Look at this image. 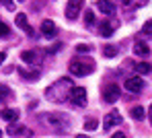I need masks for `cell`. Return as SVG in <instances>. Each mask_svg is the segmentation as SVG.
Segmentation results:
<instances>
[{"label": "cell", "mask_w": 152, "mask_h": 138, "mask_svg": "<svg viewBox=\"0 0 152 138\" xmlns=\"http://www.w3.org/2000/svg\"><path fill=\"white\" fill-rule=\"evenodd\" d=\"M74 87H72V81L68 79V76H64V79H58L53 84H50L48 89H45V97L50 99V101H56V103H62V101H66L68 97H70V91H72Z\"/></svg>", "instance_id": "obj_1"}, {"label": "cell", "mask_w": 152, "mask_h": 138, "mask_svg": "<svg viewBox=\"0 0 152 138\" xmlns=\"http://www.w3.org/2000/svg\"><path fill=\"white\" fill-rule=\"evenodd\" d=\"M68 70L74 76H86V74L95 72V62L91 58H76L68 64Z\"/></svg>", "instance_id": "obj_2"}, {"label": "cell", "mask_w": 152, "mask_h": 138, "mask_svg": "<svg viewBox=\"0 0 152 138\" xmlns=\"http://www.w3.org/2000/svg\"><path fill=\"white\" fill-rule=\"evenodd\" d=\"M43 122L48 126H51V128H56V130H64V128L70 126V117L64 115V113H48L43 117Z\"/></svg>", "instance_id": "obj_3"}, {"label": "cell", "mask_w": 152, "mask_h": 138, "mask_svg": "<svg viewBox=\"0 0 152 138\" xmlns=\"http://www.w3.org/2000/svg\"><path fill=\"white\" fill-rule=\"evenodd\" d=\"M68 101H72V105H76V107H84L86 105V89L84 87H74L70 91Z\"/></svg>", "instance_id": "obj_4"}, {"label": "cell", "mask_w": 152, "mask_h": 138, "mask_svg": "<svg viewBox=\"0 0 152 138\" xmlns=\"http://www.w3.org/2000/svg\"><path fill=\"white\" fill-rule=\"evenodd\" d=\"M119 95H121V91H119V87L115 83L107 84V87L103 89V99H105L107 103H115V101L119 99Z\"/></svg>", "instance_id": "obj_5"}, {"label": "cell", "mask_w": 152, "mask_h": 138, "mask_svg": "<svg viewBox=\"0 0 152 138\" xmlns=\"http://www.w3.org/2000/svg\"><path fill=\"white\" fill-rule=\"evenodd\" d=\"M119 124H121V113H119V111H111V113H107L105 120H103V128H105V130H111V128H115V126H119Z\"/></svg>", "instance_id": "obj_6"}, {"label": "cell", "mask_w": 152, "mask_h": 138, "mask_svg": "<svg viewBox=\"0 0 152 138\" xmlns=\"http://www.w3.org/2000/svg\"><path fill=\"white\" fill-rule=\"evenodd\" d=\"M124 87L129 93H140L144 89V81H142V76H129V79H126Z\"/></svg>", "instance_id": "obj_7"}, {"label": "cell", "mask_w": 152, "mask_h": 138, "mask_svg": "<svg viewBox=\"0 0 152 138\" xmlns=\"http://www.w3.org/2000/svg\"><path fill=\"white\" fill-rule=\"evenodd\" d=\"M82 6H84V4H82L80 0H72V2H68V4H66V17H68L70 21L78 19V15H80Z\"/></svg>", "instance_id": "obj_8"}, {"label": "cell", "mask_w": 152, "mask_h": 138, "mask_svg": "<svg viewBox=\"0 0 152 138\" xmlns=\"http://www.w3.org/2000/svg\"><path fill=\"white\" fill-rule=\"evenodd\" d=\"M41 35L48 37V39H53V37L58 35V27H56V23L50 21V19H45V21L41 23Z\"/></svg>", "instance_id": "obj_9"}, {"label": "cell", "mask_w": 152, "mask_h": 138, "mask_svg": "<svg viewBox=\"0 0 152 138\" xmlns=\"http://www.w3.org/2000/svg\"><path fill=\"white\" fill-rule=\"evenodd\" d=\"M134 54L142 56V58H148V56H150V48H148V43H144V41H136V43H134Z\"/></svg>", "instance_id": "obj_10"}, {"label": "cell", "mask_w": 152, "mask_h": 138, "mask_svg": "<svg viewBox=\"0 0 152 138\" xmlns=\"http://www.w3.org/2000/svg\"><path fill=\"white\" fill-rule=\"evenodd\" d=\"M0 117L4 120V122H17L19 120V109H2L0 111Z\"/></svg>", "instance_id": "obj_11"}, {"label": "cell", "mask_w": 152, "mask_h": 138, "mask_svg": "<svg viewBox=\"0 0 152 138\" xmlns=\"http://www.w3.org/2000/svg\"><path fill=\"white\" fill-rule=\"evenodd\" d=\"M97 8L101 10L103 15H115V4H113V2H105V0H101V2H97Z\"/></svg>", "instance_id": "obj_12"}, {"label": "cell", "mask_w": 152, "mask_h": 138, "mask_svg": "<svg viewBox=\"0 0 152 138\" xmlns=\"http://www.w3.org/2000/svg\"><path fill=\"white\" fill-rule=\"evenodd\" d=\"M113 29H115V23H109V21H103L99 25V33L103 37H111L113 35Z\"/></svg>", "instance_id": "obj_13"}, {"label": "cell", "mask_w": 152, "mask_h": 138, "mask_svg": "<svg viewBox=\"0 0 152 138\" xmlns=\"http://www.w3.org/2000/svg\"><path fill=\"white\" fill-rule=\"evenodd\" d=\"M21 60L27 62V64H37V62H39V54L33 52V50H29V52H23V54H21Z\"/></svg>", "instance_id": "obj_14"}, {"label": "cell", "mask_w": 152, "mask_h": 138, "mask_svg": "<svg viewBox=\"0 0 152 138\" xmlns=\"http://www.w3.org/2000/svg\"><path fill=\"white\" fill-rule=\"evenodd\" d=\"M17 27L25 29L27 35H33V29L29 27V23H27V15H17Z\"/></svg>", "instance_id": "obj_15"}, {"label": "cell", "mask_w": 152, "mask_h": 138, "mask_svg": "<svg viewBox=\"0 0 152 138\" xmlns=\"http://www.w3.org/2000/svg\"><path fill=\"white\" fill-rule=\"evenodd\" d=\"M134 70L138 72V76H140V74H150L152 66H150V64H146V62H138V64H134Z\"/></svg>", "instance_id": "obj_16"}, {"label": "cell", "mask_w": 152, "mask_h": 138, "mask_svg": "<svg viewBox=\"0 0 152 138\" xmlns=\"http://www.w3.org/2000/svg\"><path fill=\"white\" fill-rule=\"evenodd\" d=\"M27 128H23V126H17V124H12V126H8L6 128V134L8 136H19V134H23Z\"/></svg>", "instance_id": "obj_17"}, {"label": "cell", "mask_w": 152, "mask_h": 138, "mask_svg": "<svg viewBox=\"0 0 152 138\" xmlns=\"http://www.w3.org/2000/svg\"><path fill=\"white\" fill-rule=\"evenodd\" d=\"M117 52H119V50H117V46H111V43L103 48V56H105V58H115Z\"/></svg>", "instance_id": "obj_18"}, {"label": "cell", "mask_w": 152, "mask_h": 138, "mask_svg": "<svg viewBox=\"0 0 152 138\" xmlns=\"http://www.w3.org/2000/svg\"><path fill=\"white\" fill-rule=\"evenodd\" d=\"M144 115H146V111H144V107H140V105L132 109V117H134V120H138V122H142V120H144Z\"/></svg>", "instance_id": "obj_19"}, {"label": "cell", "mask_w": 152, "mask_h": 138, "mask_svg": "<svg viewBox=\"0 0 152 138\" xmlns=\"http://www.w3.org/2000/svg\"><path fill=\"white\" fill-rule=\"evenodd\" d=\"M10 95H12V91H10L8 87H4V84H0V103H4L6 99H10Z\"/></svg>", "instance_id": "obj_20"}, {"label": "cell", "mask_w": 152, "mask_h": 138, "mask_svg": "<svg viewBox=\"0 0 152 138\" xmlns=\"http://www.w3.org/2000/svg\"><path fill=\"white\" fill-rule=\"evenodd\" d=\"M91 50H93V48H91L88 43H78V46H76V52H78V54H88Z\"/></svg>", "instance_id": "obj_21"}, {"label": "cell", "mask_w": 152, "mask_h": 138, "mask_svg": "<svg viewBox=\"0 0 152 138\" xmlns=\"http://www.w3.org/2000/svg\"><path fill=\"white\" fill-rule=\"evenodd\" d=\"M8 33H10V27L0 21V37H8Z\"/></svg>", "instance_id": "obj_22"}, {"label": "cell", "mask_w": 152, "mask_h": 138, "mask_svg": "<svg viewBox=\"0 0 152 138\" xmlns=\"http://www.w3.org/2000/svg\"><path fill=\"white\" fill-rule=\"evenodd\" d=\"M142 33H144V35H152V19L144 23V27H142Z\"/></svg>", "instance_id": "obj_23"}, {"label": "cell", "mask_w": 152, "mask_h": 138, "mask_svg": "<svg viewBox=\"0 0 152 138\" xmlns=\"http://www.w3.org/2000/svg\"><path fill=\"white\" fill-rule=\"evenodd\" d=\"M84 23L86 25H95V15L88 10V12H84Z\"/></svg>", "instance_id": "obj_24"}, {"label": "cell", "mask_w": 152, "mask_h": 138, "mask_svg": "<svg viewBox=\"0 0 152 138\" xmlns=\"http://www.w3.org/2000/svg\"><path fill=\"white\" fill-rule=\"evenodd\" d=\"M97 128V120H86L84 122V130H95Z\"/></svg>", "instance_id": "obj_25"}, {"label": "cell", "mask_w": 152, "mask_h": 138, "mask_svg": "<svg viewBox=\"0 0 152 138\" xmlns=\"http://www.w3.org/2000/svg\"><path fill=\"white\" fill-rule=\"evenodd\" d=\"M60 50H62V43H56V46L48 48V52H50V54H53V52H60Z\"/></svg>", "instance_id": "obj_26"}, {"label": "cell", "mask_w": 152, "mask_h": 138, "mask_svg": "<svg viewBox=\"0 0 152 138\" xmlns=\"http://www.w3.org/2000/svg\"><path fill=\"white\" fill-rule=\"evenodd\" d=\"M4 4H6L8 10H15V2H4Z\"/></svg>", "instance_id": "obj_27"}, {"label": "cell", "mask_w": 152, "mask_h": 138, "mask_svg": "<svg viewBox=\"0 0 152 138\" xmlns=\"http://www.w3.org/2000/svg\"><path fill=\"white\" fill-rule=\"evenodd\" d=\"M111 138H126V134H121V132H117V134H113Z\"/></svg>", "instance_id": "obj_28"}, {"label": "cell", "mask_w": 152, "mask_h": 138, "mask_svg": "<svg viewBox=\"0 0 152 138\" xmlns=\"http://www.w3.org/2000/svg\"><path fill=\"white\" fill-rule=\"evenodd\" d=\"M4 58H6V54H4V52H0V64L4 62Z\"/></svg>", "instance_id": "obj_29"}, {"label": "cell", "mask_w": 152, "mask_h": 138, "mask_svg": "<svg viewBox=\"0 0 152 138\" xmlns=\"http://www.w3.org/2000/svg\"><path fill=\"white\" fill-rule=\"evenodd\" d=\"M148 117H150V124H152V105L148 107Z\"/></svg>", "instance_id": "obj_30"}, {"label": "cell", "mask_w": 152, "mask_h": 138, "mask_svg": "<svg viewBox=\"0 0 152 138\" xmlns=\"http://www.w3.org/2000/svg\"><path fill=\"white\" fill-rule=\"evenodd\" d=\"M76 138H91V136H86V134H78Z\"/></svg>", "instance_id": "obj_31"}, {"label": "cell", "mask_w": 152, "mask_h": 138, "mask_svg": "<svg viewBox=\"0 0 152 138\" xmlns=\"http://www.w3.org/2000/svg\"><path fill=\"white\" fill-rule=\"evenodd\" d=\"M0 138H2V130H0Z\"/></svg>", "instance_id": "obj_32"}]
</instances>
